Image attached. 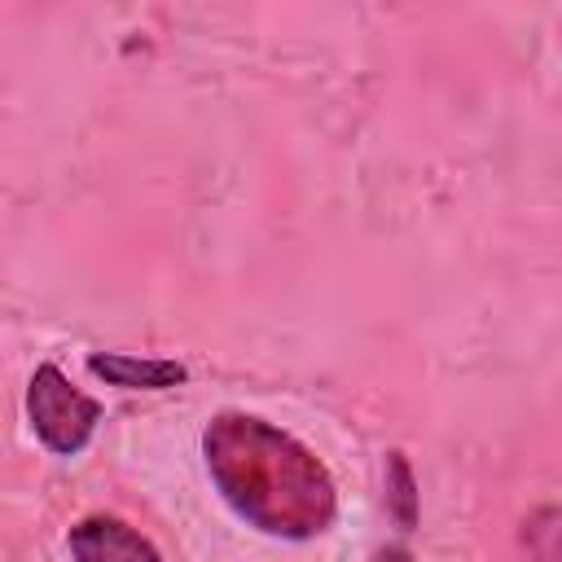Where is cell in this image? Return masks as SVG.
Returning a JSON list of instances; mask_svg holds the SVG:
<instances>
[{
	"mask_svg": "<svg viewBox=\"0 0 562 562\" xmlns=\"http://www.w3.org/2000/svg\"><path fill=\"white\" fill-rule=\"evenodd\" d=\"M522 544L531 562H562V509H536L522 522Z\"/></svg>",
	"mask_w": 562,
	"mask_h": 562,
	"instance_id": "obj_6",
	"label": "cell"
},
{
	"mask_svg": "<svg viewBox=\"0 0 562 562\" xmlns=\"http://www.w3.org/2000/svg\"><path fill=\"white\" fill-rule=\"evenodd\" d=\"M88 373L110 382V386H123V391H167V386H180L189 378V369L180 360L127 356V351H92Z\"/></svg>",
	"mask_w": 562,
	"mask_h": 562,
	"instance_id": "obj_4",
	"label": "cell"
},
{
	"mask_svg": "<svg viewBox=\"0 0 562 562\" xmlns=\"http://www.w3.org/2000/svg\"><path fill=\"white\" fill-rule=\"evenodd\" d=\"M202 457L228 509L263 536L312 540L338 514L325 461L255 413H215L202 430Z\"/></svg>",
	"mask_w": 562,
	"mask_h": 562,
	"instance_id": "obj_1",
	"label": "cell"
},
{
	"mask_svg": "<svg viewBox=\"0 0 562 562\" xmlns=\"http://www.w3.org/2000/svg\"><path fill=\"white\" fill-rule=\"evenodd\" d=\"M373 562H413V553H408L404 544H391V549H378Z\"/></svg>",
	"mask_w": 562,
	"mask_h": 562,
	"instance_id": "obj_7",
	"label": "cell"
},
{
	"mask_svg": "<svg viewBox=\"0 0 562 562\" xmlns=\"http://www.w3.org/2000/svg\"><path fill=\"white\" fill-rule=\"evenodd\" d=\"M66 544H70L75 562H162L154 540H145L136 527H127L123 518H110V514H92V518L75 522Z\"/></svg>",
	"mask_w": 562,
	"mask_h": 562,
	"instance_id": "obj_3",
	"label": "cell"
},
{
	"mask_svg": "<svg viewBox=\"0 0 562 562\" xmlns=\"http://www.w3.org/2000/svg\"><path fill=\"white\" fill-rule=\"evenodd\" d=\"M386 509L404 531L417 527V479L404 452H386Z\"/></svg>",
	"mask_w": 562,
	"mask_h": 562,
	"instance_id": "obj_5",
	"label": "cell"
},
{
	"mask_svg": "<svg viewBox=\"0 0 562 562\" xmlns=\"http://www.w3.org/2000/svg\"><path fill=\"white\" fill-rule=\"evenodd\" d=\"M26 417L48 452L75 457L92 439V430L101 422V404L92 395H83L57 364H40L26 382Z\"/></svg>",
	"mask_w": 562,
	"mask_h": 562,
	"instance_id": "obj_2",
	"label": "cell"
}]
</instances>
